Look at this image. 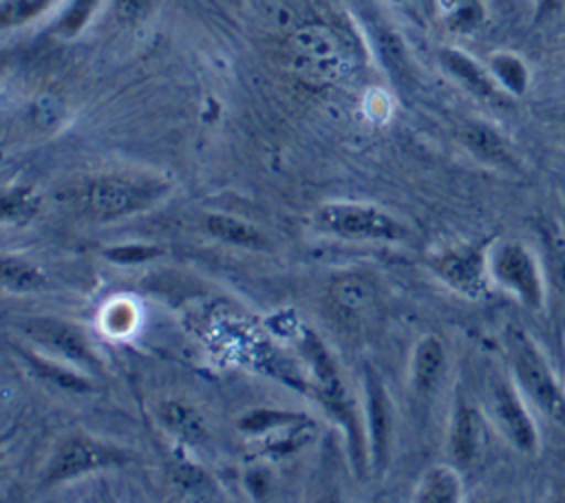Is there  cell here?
<instances>
[{"instance_id": "cell-1", "label": "cell", "mask_w": 565, "mask_h": 503, "mask_svg": "<svg viewBox=\"0 0 565 503\" xmlns=\"http://www.w3.org/2000/svg\"><path fill=\"white\" fill-rule=\"evenodd\" d=\"M166 179L148 172H102L66 192L68 205L84 218L106 223L139 214L168 194Z\"/></svg>"}, {"instance_id": "cell-2", "label": "cell", "mask_w": 565, "mask_h": 503, "mask_svg": "<svg viewBox=\"0 0 565 503\" xmlns=\"http://www.w3.org/2000/svg\"><path fill=\"white\" fill-rule=\"evenodd\" d=\"M508 375L541 415L565 426V386L530 333L510 327L503 335Z\"/></svg>"}, {"instance_id": "cell-3", "label": "cell", "mask_w": 565, "mask_h": 503, "mask_svg": "<svg viewBox=\"0 0 565 503\" xmlns=\"http://www.w3.org/2000/svg\"><path fill=\"white\" fill-rule=\"evenodd\" d=\"M320 232L364 243H404L411 236L408 225L393 212L360 201H329L313 214Z\"/></svg>"}, {"instance_id": "cell-4", "label": "cell", "mask_w": 565, "mask_h": 503, "mask_svg": "<svg viewBox=\"0 0 565 503\" xmlns=\"http://www.w3.org/2000/svg\"><path fill=\"white\" fill-rule=\"evenodd\" d=\"M486 417L494 432L519 454L536 457L541 452V430L530 402L514 386L510 375H494L486 388Z\"/></svg>"}, {"instance_id": "cell-5", "label": "cell", "mask_w": 565, "mask_h": 503, "mask_svg": "<svg viewBox=\"0 0 565 503\" xmlns=\"http://www.w3.org/2000/svg\"><path fill=\"white\" fill-rule=\"evenodd\" d=\"M490 285L510 293L523 307L545 304V274L534 252L521 240H492L488 247Z\"/></svg>"}, {"instance_id": "cell-6", "label": "cell", "mask_w": 565, "mask_h": 503, "mask_svg": "<svg viewBox=\"0 0 565 503\" xmlns=\"http://www.w3.org/2000/svg\"><path fill=\"white\" fill-rule=\"evenodd\" d=\"M362 426L369 474L380 479L388 470L393 454L395 404L382 375L371 366L362 371Z\"/></svg>"}, {"instance_id": "cell-7", "label": "cell", "mask_w": 565, "mask_h": 503, "mask_svg": "<svg viewBox=\"0 0 565 503\" xmlns=\"http://www.w3.org/2000/svg\"><path fill=\"white\" fill-rule=\"evenodd\" d=\"M490 243H450L428 254L426 267L448 289L463 298H481L490 287L488 276Z\"/></svg>"}, {"instance_id": "cell-8", "label": "cell", "mask_w": 565, "mask_h": 503, "mask_svg": "<svg viewBox=\"0 0 565 503\" xmlns=\"http://www.w3.org/2000/svg\"><path fill=\"white\" fill-rule=\"evenodd\" d=\"M124 461H126L124 450L95 441L86 435H71L53 452L46 465V483L68 481L79 474H86L113 463H124Z\"/></svg>"}, {"instance_id": "cell-9", "label": "cell", "mask_w": 565, "mask_h": 503, "mask_svg": "<svg viewBox=\"0 0 565 503\" xmlns=\"http://www.w3.org/2000/svg\"><path fill=\"white\" fill-rule=\"evenodd\" d=\"M483 446V413L463 393H457L448 415L446 428V454L448 463L459 472L470 468Z\"/></svg>"}, {"instance_id": "cell-10", "label": "cell", "mask_w": 565, "mask_h": 503, "mask_svg": "<svg viewBox=\"0 0 565 503\" xmlns=\"http://www.w3.org/2000/svg\"><path fill=\"white\" fill-rule=\"evenodd\" d=\"M22 331L33 342L46 346L64 360L77 362L82 366H95L97 357L86 340V335L71 322L60 318H29L22 324Z\"/></svg>"}, {"instance_id": "cell-11", "label": "cell", "mask_w": 565, "mask_h": 503, "mask_svg": "<svg viewBox=\"0 0 565 503\" xmlns=\"http://www.w3.org/2000/svg\"><path fill=\"white\" fill-rule=\"evenodd\" d=\"M448 351L439 335L426 333L417 338L408 357V386L415 397H430L446 377Z\"/></svg>"}, {"instance_id": "cell-12", "label": "cell", "mask_w": 565, "mask_h": 503, "mask_svg": "<svg viewBox=\"0 0 565 503\" xmlns=\"http://www.w3.org/2000/svg\"><path fill=\"white\" fill-rule=\"evenodd\" d=\"M329 298L344 320H360L375 302V287L364 274L344 271L331 280Z\"/></svg>"}, {"instance_id": "cell-13", "label": "cell", "mask_w": 565, "mask_h": 503, "mask_svg": "<svg viewBox=\"0 0 565 503\" xmlns=\"http://www.w3.org/2000/svg\"><path fill=\"white\" fill-rule=\"evenodd\" d=\"M459 141L481 163L497 165V168L514 165L512 152L505 139L501 137V132L481 119L466 121L459 130Z\"/></svg>"}, {"instance_id": "cell-14", "label": "cell", "mask_w": 565, "mask_h": 503, "mask_svg": "<svg viewBox=\"0 0 565 503\" xmlns=\"http://www.w3.org/2000/svg\"><path fill=\"white\" fill-rule=\"evenodd\" d=\"M413 503H466L461 472L450 463L430 465L415 483Z\"/></svg>"}, {"instance_id": "cell-15", "label": "cell", "mask_w": 565, "mask_h": 503, "mask_svg": "<svg viewBox=\"0 0 565 503\" xmlns=\"http://www.w3.org/2000/svg\"><path fill=\"white\" fill-rule=\"evenodd\" d=\"M205 232L214 236L216 240H223L227 245L236 247H247V249H260L265 247V236L260 229H256L252 223L232 216V214H207L205 221Z\"/></svg>"}, {"instance_id": "cell-16", "label": "cell", "mask_w": 565, "mask_h": 503, "mask_svg": "<svg viewBox=\"0 0 565 503\" xmlns=\"http://www.w3.org/2000/svg\"><path fill=\"white\" fill-rule=\"evenodd\" d=\"M159 419L163 421V426L168 430H172V435L181 437L183 441H201L205 437V424L203 417L188 404L181 399H166L159 406Z\"/></svg>"}, {"instance_id": "cell-17", "label": "cell", "mask_w": 565, "mask_h": 503, "mask_svg": "<svg viewBox=\"0 0 565 503\" xmlns=\"http://www.w3.org/2000/svg\"><path fill=\"white\" fill-rule=\"evenodd\" d=\"M300 40H305L302 55L313 66V71L322 75H338L342 66V53L329 31H305Z\"/></svg>"}, {"instance_id": "cell-18", "label": "cell", "mask_w": 565, "mask_h": 503, "mask_svg": "<svg viewBox=\"0 0 565 503\" xmlns=\"http://www.w3.org/2000/svg\"><path fill=\"white\" fill-rule=\"evenodd\" d=\"M444 64H446V68L457 79H461L477 95H481V97H499L501 86L475 60H470L468 55H463V53H459L455 49H448L444 53Z\"/></svg>"}, {"instance_id": "cell-19", "label": "cell", "mask_w": 565, "mask_h": 503, "mask_svg": "<svg viewBox=\"0 0 565 503\" xmlns=\"http://www.w3.org/2000/svg\"><path fill=\"white\" fill-rule=\"evenodd\" d=\"M44 285V274L20 256H0V287L11 291H35Z\"/></svg>"}, {"instance_id": "cell-20", "label": "cell", "mask_w": 565, "mask_h": 503, "mask_svg": "<svg viewBox=\"0 0 565 503\" xmlns=\"http://www.w3.org/2000/svg\"><path fill=\"white\" fill-rule=\"evenodd\" d=\"M42 199L29 185H15L0 192V221L22 223L40 212Z\"/></svg>"}, {"instance_id": "cell-21", "label": "cell", "mask_w": 565, "mask_h": 503, "mask_svg": "<svg viewBox=\"0 0 565 503\" xmlns=\"http://www.w3.org/2000/svg\"><path fill=\"white\" fill-rule=\"evenodd\" d=\"M490 68L497 77V84L510 93L521 95L527 88V66L521 62V57L512 55V53H497L490 60Z\"/></svg>"}, {"instance_id": "cell-22", "label": "cell", "mask_w": 565, "mask_h": 503, "mask_svg": "<svg viewBox=\"0 0 565 503\" xmlns=\"http://www.w3.org/2000/svg\"><path fill=\"white\" fill-rule=\"evenodd\" d=\"M57 0H0V31L33 22Z\"/></svg>"}, {"instance_id": "cell-23", "label": "cell", "mask_w": 565, "mask_h": 503, "mask_svg": "<svg viewBox=\"0 0 565 503\" xmlns=\"http://www.w3.org/2000/svg\"><path fill=\"white\" fill-rule=\"evenodd\" d=\"M547 267L552 282L565 291V236L558 232L547 236Z\"/></svg>"}, {"instance_id": "cell-24", "label": "cell", "mask_w": 565, "mask_h": 503, "mask_svg": "<svg viewBox=\"0 0 565 503\" xmlns=\"http://www.w3.org/2000/svg\"><path fill=\"white\" fill-rule=\"evenodd\" d=\"M31 362H33V366L44 375V379H51V382H55V384L62 386V388H73V390H86V388H88V384L84 382V377H79V375H75V373H71V371L57 366V364H51V362L40 360V357H31Z\"/></svg>"}, {"instance_id": "cell-25", "label": "cell", "mask_w": 565, "mask_h": 503, "mask_svg": "<svg viewBox=\"0 0 565 503\" xmlns=\"http://www.w3.org/2000/svg\"><path fill=\"white\" fill-rule=\"evenodd\" d=\"M97 2H99V0H73V2L68 4V9L62 13L60 22H57L60 33H62V31H64L66 35L77 33V31L86 24V20L90 18V13H93V9H95Z\"/></svg>"}, {"instance_id": "cell-26", "label": "cell", "mask_w": 565, "mask_h": 503, "mask_svg": "<svg viewBox=\"0 0 565 503\" xmlns=\"http://www.w3.org/2000/svg\"><path fill=\"white\" fill-rule=\"evenodd\" d=\"M159 254V249L154 245H141V243H135V245H119V247H113L106 252V256L115 263H124V265H130V263H143V260H150Z\"/></svg>"}, {"instance_id": "cell-27", "label": "cell", "mask_w": 565, "mask_h": 503, "mask_svg": "<svg viewBox=\"0 0 565 503\" xmlns=\"http://www.w3.org/2000/svg\"><path fill=\"white\" fill-rule=\"evenodd\" d=\"M148 7V0H117V9H119V15L126 18V20H132V18H139L141 11Z\"/></svg>"}, {"instance_id": "cell-28", "label": "cell", "mask_w": 565, "mask_h": 503, "mask_svg": "<svg viewBox=\"0 0 565 503\" xmlns=\"http://www.w3.org/2000/svg\"><path fill=\"white\" fill-rule=\"evenodd\" d=\"M477 4L475 2H466V4H461L459 7V11H457V26H468V24H475L477 22Z\"/></svg>"}, {"instance_id": "cell-29", "label": "cell", "mask_w": 565, "mask_h": 503, "mask_svg": "<svg viewBox=\"0 0 565 503\" xmlns=\"http://www.w3.org/2000/svg\"><path fill=\"white\" fill-rule=\"evenodd\" d=\"M547 503H565V479H556L550 490Z\"/></svg>"}, {"instance_id": "cell-30", "label": "cell", "mask_w": 565, "mask_h": 503, "mask_svg": "<svg viewBox=\"0 0 565 503\" xmlns=\"http://www.w3.org/2000/svg\"><path fill=\"white\" fill-rule=\"evenodd\" d=\"M477 503H503V501H499V499H479Z\"/></svg>"}]
</instances>
